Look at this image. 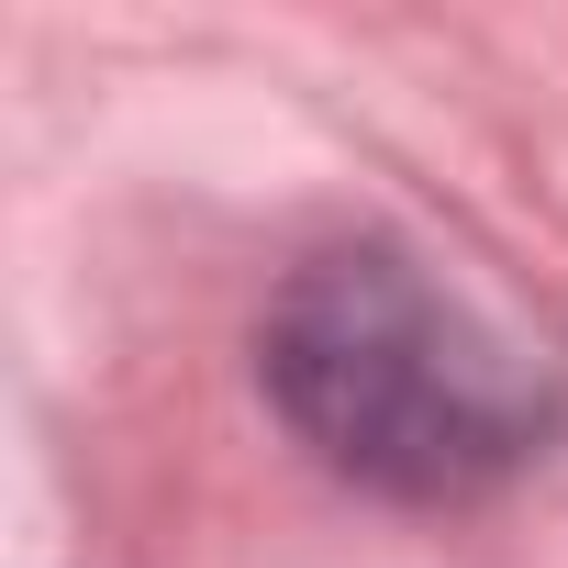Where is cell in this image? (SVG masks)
<instances>
[{
  "mask_svg": "<svg viewBox=\"0 0 568 568\" xmlns=\"http://www.w3.org/2000/svg\"><path fill=\"white\" fill-rule=\"evenodd\" d=\"M256 379L335 479L390 501H479L557 435L546 368L402 245L302 256L256 324Z\"/></svg>",
  "mask_w": 568,
  "mask_h": 568,
  "instance_id": "1",
  "label": "cell"
}]
</instances>
